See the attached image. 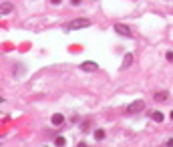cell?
<instances>
[{
	"label": "cell",
	"instance_id": "11",
	"mask_svg": "<svg viewBox=\"0 0 173 147\" xmlns=\"http://www.w3.org/2000/svg\"><path fill=\"white\" fill-rule=\"evenodd\" d=\"M54 143H56V145H67V139H65V137H56Z\"/></svg>",
	"mask_w": 173,
	"mask_h": 147
},
{
	"label": "cell",
	"instance_id": "14",
	"mask_svg": "<svg viewBox=\"0 0 173 147\" xmlns=\"http://www.w3.org/2000/svg\"><path fill=\"white\" fill-rule=\"evenodd\" d=\"M71 2H73L74 6H79V4H80V0H71Z\"/></svg>",
	"mask_w": 173,
	"mask_h": 147
},
{
	"label": "cell",
	"instance_id": "15",
	"mask_svg": "<svg viewBox=\"0 0 173 147\" xmlns=\"http://www.w3.org/2000/svg\"><path fill=\"white\" fill-rule=\"evenodd\" d=\"M50 2H53L54 6H56V4H60V2H62V0H50Z\"/></svg>",
	"mask_w": 173,
	"mask_h": 147
},
{
	"label": "cell",
	"instance_id": "3",
	"mask_svg": "<svg viewBox=\"0 0 173 147\" xmlns=\"http://www.w3.org/2000/svg\"><path fill=\"white\" fill-rule=\"evenodd\" d=\"M115 32H117V34H121V36H125V38H131V36H133L131 28H129V26H125V24H121V22H117V24H115Z\"/></svg>",
	"mask_w": 173,
	"mask_h": 147
},
{
	"label": "cell",
	"instance_id": "7",
	"mask_svg": "<svg viewBox=\"0 0 173 147\" xmlns=\"http://www.w3.org/2000/svg\"><path fill=\"white\" fill-rule=\"evenodd\" d=\"M133 65V54L129 53V54H125V59H123V65H121V69H129Z\"/></svg>",
	"mask_w": 173,
	"mask_h": 147
},
{
	"label": "cell",
	"instance_id": "12",
	"mask_svg": "<svg viewBox=\"0 0 173 147\" xmlns=\"http://www.w3.org/2000/svg\"><path fill=\"white\" fill-rule=\"evenodd\" d=\"M165 59H167V60H169V63H173V51H169V53H167V54H165Z\"/></svg>",
	"mask_w": 173,
	"mask_h": 147
},
{
	"label": "cell",
	"instance_id": "16",
	"mask_svg": "<svg viewBox=\"0 0 173 147\" xmlns=\"http://www.w3.org/2000/svg\"><path fill=\"white\" fill-rule=\"evenodd\" d=\"M169 117H171V119H173V111H171V113H169Z\"/></svg>",
	"mask_w": 173,
	"mask_h": 147
},
{
	"label": "cell",
	"instance_id": "10",
	"mask_svg": "<svg viewBox=\"0 0 173 147\" xmlns=\"http://www.w3.org/2000/svg\"><path fill=\"white\" fill-rule=\"evenodd\" d=\"M95 139L103 141V139H105V131H103V129H97V131H95Z\"/></svg>",
	"mask_w": 173,
	"mask_h": 147
},
{
	"label": "cell",
	"instance_id": "9",
	"mask_svg": "<svg viewBox=\"0 0 173 147\" xmlns=\"http://www.w3.org/2000/svg\"><path fill=\"white\" fill-rule=\"evenodd\" d=\"M53 125H60V123H62V121H65V115H60V113H54L53 115Z\"/></svg>",
	"mask_w": 173,
	"mask_h": 147
},
{
	"label": "cell",
	"instance_id": "1",
	"mask_svg": "<svg viewBox=\"0 0 173 147\" xmlns=\"http://www.w3.org/2000/svg\"><path fill=\"white\" fill-rule=\"evenodd\" d=\"M86 26H91V20H86V18H74L71 20L67 24V30H74V28H86Z\"/></svg>",
	"mask_w": 173,
	"mask_h": 147
},
{
	"label": "cell",
	"instance_id": "13",
	"mask_svg": "<svg viewBox=\"0 0 173 147\" xmlns=\"http://www.w3.org/2000/svg\"><path fill=\"white\" fill-rule=\"evenodd\" d=\"M167 147H173V139H167V143H165Z\"/></svg>",
	"mask_w": 173,
	"mask_h": 147
},
{
	"label": "cell",
	"instance_id": "6",
	"mask_svg": "<svg viewBox=\"0 0 173 147\" xmlns=\"http://www.w3.org/2000/svg\"><path fill=\"white\" fill-rule=\"evenodd\" d=\"M151 119H153L155 123H163V119H165V115L161 113V111H151Z\"/></svg>",
	"mask_w": 173,
	"mask_h": 147
},
{
	"label": "cell",
	"instance_id": "8",
	"mask_svg": "<svg viewBox=\"0 0 173 147\" xmlns=\"http://www.w3.org/2000/svg\"><path fill=\"white\" fill-rule=\"evenodd\" d=\"M12 12V4L10 2H2V6H0V14H8Z\"/></svg>",
	"mask_w": 173,
	"mask_h": 147
},
{
	"label": "cell",
	"instance_id": "4",
	"mask_svg": "<svg viewBox=\"0 0 173 147\" xmlns=\"http://www.w3.org/2000/svg\"><path fill=\"white\" fill-rule=\"evenodd\" d=\"M99 69V65L95 63V60H85V63H80V71H86V73H95Z\"/></svg>",
	"mask_w": 173,
	"mask_h": 147
},
{
	"label": "cell",
	"instance_id": "2",
	"mask_svg": "<svg viewBox=\"0 0 173 147\" xmlns=\"http://www.w3.org/2000/svg\"><path fill=\"white\" fill-rule=\"evenodd\" d=\"M143 109H145V101H143V99H137V101H133V103H131V105L127 107V113H129V115H133V113H141Z\"/></svg>",
	"mask_w": 173,
	"mask_h": 147
},
{
	"label": "cell",
	"instance_id": "5",
	"mask_svg": "<svg viewBox=\"0 0 173 147\" xmlns=\"http://www.w3.org/2000/svg\"><path fill=\"white\" fill-rule=\"evenodd\" d=\"M167 99H169V93H167V91H159V93H155V101H157V103H165Z\"/></svg>",
	"mask_w": 173,
	"mask_h": 147
}]
</instances>
